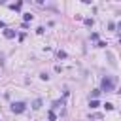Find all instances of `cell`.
<instances>
[{
  "label": "cell",
  "mask_w": 121,
  "mask_h": 121,
  "mask_svg": "<svg viewBox=\"0 0 121 121\" xmlns=\"http://www.w3.org/2000/svg\"><path fill=\"white\" fill-rule=\"evenodd\" d=\"M47 119H49V121H55V119H57V115H55L53 112H49V113H47Z\"/></svg>",
  "instance_id": "ba28073f"
},
{
  "label": "cell",
  "mask_w": 121,
  "mask_h": 121,
  "mask_svg": "<svg viewBox=\"0 0 121 121\" xmlns=\"http://www.w3.org/2000/svg\"><path fill=\"white\" fill-rule=\"evenodd\" d=\"M0 26H4V23H2V21H0Z\"/></svg>",
  "instance_id": "7c38bea8"
},
{
  "label": "cell",
  "mask_w": 121,
  "mask_h": 121,
  "mask_svg": "<svg viewBox=\"0 0 121 121\" xmlns=\"http://www.w3.org/2000/svg\"><path fill=\"white\" fill-rule=\"evenodd\" d=\"M32 108H34V110H38V108H42V100H40V98H36V100L32 102Z\"/></svg>",
  "instance_id": "277c9868"
},
{
  "label": "cell",
  "mask_w": 121,
  "mask_h": 121,
  "mask_svg": "<svg viewBox=\"0 0 121 121\" xmlns=\"http://www.w3.org/2000/svg\"><path fill=\"white\" fill-rule=\"evenodd\" d=\"M89 106H91V108H98V106H100V102H98V100H91V104H89Z\"/></svg>",
  "instance_id": "52a82bcc"
},
{
  "label": "cell",
  "mask_w": 121,
  "mask_h": 121,
  "mask_svg": "<svg viewBox=\"0 0 121 121\" xmlns=\"http://www.w3.org/2000/svg\"><path fill=\"white\" fill-rule=\"evenodd\" d=\"M4 36H6V38H15V32L9 30V28H6V30H4Z\"/></svg>",
  "instance_id": "3957f363"
},
{
  "label": "cell",
  "mask_w": 121,
  "mask_h": 121,
  "mask_svg": "<svg viewBox=\"0 0 121 121\" xmlns=\"http://www.w3.org/2000/svg\"><path fill=\"white\" fill-rule=\"evenodd\" d=\"M100 91H106V93H113V89H115V78H112V76H106V78H102V83H100Z\"/></svg>",
  "instance_id": "6da1fadb"
},
{
  "label": "cell",
  "mask_w": 121,
  "mask_h": 121,
  "mask_svg": "<svg viewBox=\"0 0 121 121\" xmlns=\"http://www.w3.org/2000/svg\"><path fill=\"white\" fill-rule=\"evenodd\" d=\"M62 104H64V100H55V102H53V108H60Z\"/></svg>",
  "instance_id": "8992f818"
},
{
  "label": "cell",
  "mask_w": 121,
  "mask_h": 121,
  "mask_svg": "<svg viewBox=\"0 0 121 121\" xmlns=\"http://www.w3.org/2000/svg\"><path fill=\"white\" fill-rule=\"evenodd\" d=\"M11 112H13V113L25 112V102H13V104H11Z\"/></svg>",
  "instance_id": "7a4b0ae2"
},
{
  "label": "cell",
  "mask_w": 121,
  "mask_h": 121,
  "mask_svg": "<svg viewBox=\"0 0 121 121\" xmlns=\"http://www.w3.org/2000/svg\"><path fill=\"white\" fill-rule=\"evenodd\" d=\"M104 108H106V110H113V104H112V102H106Z\"/></svg>",
  "instance_id": "9c48e42d"
},
{
  "label": "cell",
  "mask_w": 121,
  "mask_h": 121,
  "mask_svg": "<svg viewBox=\"0 0 121 121\" xmlns=\"http://www.w3.org/2000/svg\"><path fill=\"white\" fill-rule=\"evenodd\" d=\"M100 95V89H95L93 93H91V96H93V100H96V96Z\"/></svg>",
  "instance_id": "5b68a950"
},
{
  "label": "cell",
  "mask_w": 121,
  "mask_h": 121,
  "mask_svg": "<svg viewBox=\"0 0 121 121\" xmlns=\"http://www.w3.org/2000/svg\"><path fill=\"white\" fill-rule=\"evenodd\" d=\"M25 21H32V15L30 13H25Z\"/></svg>",
  "instance_id": "8fae6325"
},
{
  "label": "cell",
  "mask_w": 121,
  "mask_h": 121,
  "mask_svg": "<svg viewBox=\"0 0 121 121\" xmlns=\"http://www.w3.org/2000/svg\"><path fill=\"white\" fill-rule=\"evenodd\" d=\"M57 57H59V59H64V57H66V53H64V51H59V53H57Z\"/></svg>",
  "instance_id": "30bf717a"
}]
</instances>
